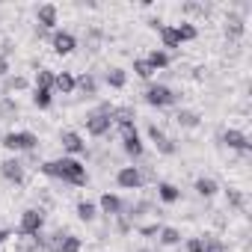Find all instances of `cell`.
Here are the masks:
<instances>
[{
  "label": "cell",
  "mask_w": 252,
  "mask_h": 252,
  "mask_svg": "<svg viewBox=\"0 0 252 252\" xmlns=\"http://www.w3.org/2000/svg\"><path fill=\"white\" fill-rule=\"evenodd\" d=\"M149 137H152V143H155V149H158L160 155H175V152H178L175 140H172V137H166V131H163V128H158V125H149Z\"/></svg>",
  "instance_id": "9"
},
{
  "label": "cell",
  "mask_w": 252,
  "mask_h": 252,
  "mask_svg": "<svg viewBox=\"0 0 252 252\" xmlns=\"http://www.w3.org/2000/svg\"><path fill=\"white\" fill-rule=\"evenodd\" d=\"M60 146H63L68 155H83V152H86V143H83V137H80L77 131H63V134H60Z\"/></svg>",
  "instance_id": "12"
},
{
  "label": "cell",
  "mask_w": 252,
  "mask_h": 252,
  "mask_svg": "<svg viewBox=\"0 0 252 252\" xmlns=\"http://www.w3.org/2000/svg\"><path fill=\"white\" fill-rule=\"evenodd\" d=\"M140 252H152V249H140Z\"/></svg>",
  "instance_id": "41"
},
{
  "label": "cell",
  "mask_w": 252,
  "mask_h": 252,
  "mask_svg": "<svg viewBox=\"0 0 252 252\" xmlns=\"http://www.w3.org/2000/svg\"><path fill=\"white\" fill-rule=\"evenodd\" d=\"M143 98H146V104H152V107H172V104H178V92L175 89H169L166 83H152L146 92H143Z\"/></svg>",
  "instance_id": "2"
},
{
  "label": "cell",
  "mask_w": 252,
  "mask_h": 252,
  "mask_svg": "<svg viewBox=\"0 0 252 252\" xmlns=\"http://www.w3.org/2000/svg\"><path fill=\"white\" fill-rule=\"evenodd\" d=\"M39 172H42V175H48V178H60V181H65V184H71V187H83V184L89 181L86 166H83L80 160H74V158L45 160V163L39 166Z\"/></svg>",
  "instance_id": "1"
},
{
  "label": "cell",
  "mask_w": 252,
  "mask_h": 252,
  "mask_svg": "<svg viewBox=\"0 0 252 252\" xmlns=\"http://www.w3.org/2000/svg\"><path fill=\"white\" fill-rule=\"evenodd\" d=\"M6 237H9V231H6V228H0V246L6 243Z\"/></svg>",
  "instance_id": "40"
},
{
  "label": "cell",
  "mask_w": 252,
  "mask_h": 252,
  "mask_svg": "<svg viewBox=\"0 0 252 252\" xmlns=\"http://www.w3.org/2000/svg\"><path fill=\"white\" fill-rule=\"evenodd\" d=\"M158 237H160L163 246H178V243H181V231L172 228V225H160V234H158Z\"/></svg>",
  "instance_id": "26"
},
{
  "label": "cell",
  "mask_w": 252,
  "mask_h": 252,
  "mask_svg": "<svg viewBox=\"0 0 252 252\" xmlns=\"http://www.w3.org/2000/svg\"><path fill=\"white\" fill-rule=\"evenodd\" d=\"M202 252H225V243L220 237H205L202 240Z\"/></svg>",
  "instance_id": "36"
},
{
  "label": "cell",
  "mask_w": 252,
  "mask_h": 252,
  "mask_svg": "<svg viewBox=\"0 0 252 252\" xmlns=\"http://www.w3.org/2000/svg\"><path fill=\"white\" fill-rule=\"evenodd\" d=\"M160 42H163V48H181V42H178V36H175V27H169V24H160Z\"/></svg>",
  "instance_id": "27"
},
{
  "label": "cell",
  "mask_w": 252,
  "mask_h": 252,
  "mask_svg": "<svg viewBox=\"0 0 252 252\" xmlns=\"http://www.w3.org/2000/svg\"><path fill=\"white\" fill-rule=\"evenodd\" d=\"M51 48H54V54L65 57V54H71V51L77 48V39H74L68 30H54V33H51Z\"/></svg>",
  "instance_id": "10"
},
{
  "label": "cell",
  "mask_w": 252,
  "mask_h": 252,
  "mask_svg": "<svg viewBox=\"0 0 252 252\" xmlns=\"http://www.w3.org/2000/svg\"><path fill=\"white\" fill-rule=\"evenodd\" d=\"M15 116H18V104H15L9 95H0V119L9 122V119H15Z\"/></svg>",
  "instance_id": "25"
},
{
  "label": "cell",
  "mask_w": 252,
  "mask_h": 252,
  "mask_svg": "<svg viewBox=\"0 0 252 252\" xmlns=\"http://www.w3.org/2000/svg\"><path fill=\"white\" fill-rule=\"evenodd\" d=\"M175 36H178V42H193V39L199 36V30H196L193 24H178V27H175Z\"/></svg>",
  "instance_id": "32"
},
{
  "label": "cell",
  "mask_w": 252,
  "mask_h": 252,
  "mask_svg": "<svg viewBox=\"0 0 252 252\" xmlns=\"http://www.w3.org/2000/svg\"><path fill=\"white\" fill-rule=\"evenodd\" d=\"M54 89L63 92V95H71L77 89V77L71 71H60V74H54Z\"/></svg>",
  "instance_id": "15"
},
{
  "label": "cell",
  "mask_w": 252,
  "mask_h": 252,
  "mask_svg": "<svg viewBox=\"0 0 252 252\" xmlns=\"http://www.w3.org/2000/svg\"><path fill=\"white\" fill-rule=\"evenodd\" d=\"M137 231H140L143 237H155V234H160V225H158V222H149V225H137Z\"/></svg>",
  "instance_id": "37"
},
{
  "label": "cell",
  "mask_w": 252,
  "mask_h": 252,
  "mask_svg": "<svg viewBox=\"0 0 252 252\" xmlns=\"http://www.w3.org/2000/svg\"><path fill=\"white\" fill-rule=\"evenodd\" d=\"M175 122L181 125V128H199V125H202V116H199L196 110H178Z\"/></svg>",
  "instance_id": "21"
},
{
  "label": "cell",
  "mask_w": 252,
  "mask_h": 252,
  "mask_svg": "<svg viewBox=\"0 0 252 252\" xmlns=\"http://www.w3.org/2000/svg\"><path fill=\"white\" fill-rule=\"evenodd\" d=\"M243 33H246V21H243V15L231 12V15L225 18V36H228V39H243Z\"/></svg>",
  "instance_id": "14"
},
{
  "label": "cell",
  "mask_w": 252,
  "mask_h": 252,
  "mask_svg": "<svg viewBox=\"0 0 252 252\" xmlns=\"http://www.w3.org/2000/svg\"><path fill=\"white\" fill-rule=\"evenodd\" d=\"M220 140H222V146H228L231 152H240V155H249V152H252V143H249V137H246L243 131L228 128V131L220 134Z\"/></svg>",
  "instance_id": "7"
},
{
  "label": "cell",
  "mask_w": 252,
  "mask_h": 252,
  "mask_svg": "<svg viewBox=\"0 0 252 252\" xmlns=\"http://www.w3.org/2000/svg\"><path fill=\"white\" fill-rule=\"evenodd\" d=\"M36 89H48V92H54V71L39 68V71H36Z\"/></svg>",
  "instance_id": "29"
},
{
  "label": "cell",
  "mask_w": 252,
  "mask_h": 252,
  "mask_svg": "<svg viewBox=\"0 0 252 252\" xmlns=\"http://www.w3.org/2000/svg\"><path fill=\"white\" fill-rule=\"evenodd\" d=\"M116 184L122 190H140L143 187V175H140V166H122L116 172Z\"/></svg>",
  "instance_id": "8"
},
{
  "label": "cell",
  "mask_w": 252,
  "mask_h": 252,
  "mask_svg": "<svg viewBox=\"0 0 252 252\" xmlns=\"http://www.w3.org/2000/svg\"><path fill=\"white\" fill-rule=\"evenodd\" d=\"M80 246H83V243H80L77 234H65L63 243H60V252H80Z\"/></svg>",
  "instance_id": "35"
},
{
  "label": "cell",
  "mask_w": 252,
  "mask_h": 252,
  "mask_svg": "<svg viewBox=\"0 0 252 252\" xmlns=\"http://www.w3.org/2000/svg\"><path fill=\"white\" fill-rule=\"evenodd\" d=\"M77 89H80L86 98H92V95H98V80H95L92 74H83V77H77Z\"/></svg>",
  "instance_id": "28"
},
{
  "label": "cell",
  "mask_w": 252,
  "mask_h": 252,
  "mask_svg": "<svg viewBox=\"0 0 252 252\" xmlns=\"http://www.w3.org/2000/svg\"><path fill=\"white\" fill-rule=\"evenodd\" d=\"M33 104H36L39 110H48V107L54 104V92H48V89H33Z\"/></svg>",
  "instance_id": "31"
},
{
  "label": "cell",
  "mask_w": 252,
  "mask_h": 252,
  "mask_svg": "<svg viewBox=\"0 0 252 252\" xmlns=\"http://www.w3.org/2000/svg\"><path fill=\"white\" fill-rule=\"evenodd\" d=\"M77 217H80L83 222H92V220L98 217V205L89 202V199H80V202H77Z\"/></svg>",
  "instance_id": "24"
},
{
  "label": "cell",
  "mask_w": 252,
  "mask_h": 252,
  "mask_svg": "<svg viewBox=\"0 0 252 252\" xmlns=\"http://www.w3.org/2000/svg\"><path fill=\"white\" fill-rule=\"evenodd\" d=\"M0 175H3L9 184H24V163L18 158H6L0 163Z\"/></svg>",
  "instance_id": "11"
},
{
  "label": "cell",
  "mask_w": 252,
  "mask_h": 252,
  "mask_svg": "<svg viewBox=\"0 0 252 252\" xmlns=\"http://www.w3.org/2000/svg\"><path fill=\"white\" fill-rule=\"evenodd\" d=\"M57 18H60V12H57L54 3H42V6L36 9V21H39L42 30H54V27H57Z\"/></svg>",
  "instance_id": "13"
},
{
  "label": "cell",
  "mask_w": 252,
  "mask_h": 252,
  "mask_svg": "<svg viewBox=\"0 0 252 252\" xmlns=\"http://www.w3.org/2000/svg\"><path fill=\"white\" fill-rule=\"evenodd\" d=\"M104 80H107V86H113V89H125V83H128V71L119 68V65H113V68L104 74Z\"/></svg>",
  "instance_id": "19"
},
{
  "label": "cell",
  "mask_w": 252,
  "mask_h": 252,
  "mask_svg": "<svg viewBox=\"0 0 252 252\" xmlns=\"http://www.w3.org/2000/svg\"><path fill=\"white\" fill-rule=\"evenodd\" d=\"M3 149L9 152H36L39 149V137L33 131H15L3 137Z\"/></svg>",
  "instance_id": "4"
},
{
  "label": "cell",
  "mask_w": 252,
  "mask_h": 252,
  "mask_svg": "<svg viewBox=\"0 0 252 252\" xmlns=\"http://www.w3.org/2000/svg\"><path fill=\"white\" fill-rule=\"evenodd\" d=\"M134 74H137V77H143V80H149V77L155 74V68H152V65H149V60L143 57V60H134Z\"/></svg>",
  "instance_id": "33"
},
{
  "label": "cell",
  "mask_w": 252,
  "mask_h": 252,
  "mask_svg": "<svg viewBox=\"0 0 252 252\" xmlns=\"http://www.w3.org/2000/svg\"><path fill=\"white\" fill-rule=\"evenodd\" d=\"M42 228H45V211H42V208H27V211L21 214L18 234H21V237H36V234H42Z\"/></svg>",
  "instance_id": "3"
},
{
  "label": "cell",
  "mask_w": 252,
  "mask_h": 252,
  "mask_svg": "<svg viewBox=\"0 0 252 252\" xmlns=\"http://www.w3.org/2000/svg\"><path fill=\"white\" fill-rule=\"evenodd\" d=\"M134 119H137V113H134V107H113V125H134Z\"/></svg>",
  "instance_id": "20"
},
{
  "label": "cell",
  "mask_w": 252,
  "mask_h": 252,
  "mask_svg": "<svg viewBox=\"0 0 252 252\" xmlns=\"http://www.w3.org/2000/svg\"><path fill=\"white\" fill-rule=\"evenodd\" d=\"M158 196H160L166 205H172V202L181 199V190H178L175 184H169V181H160V184H158Z\"/></svg>",
  "instance_id": "23"
},
{
  "label": "cell",
  "mask_w": 252,
  "mask_h": 252,
  "mask_svg": "<svg viewBox=\"0 0 252 252\" xmlns=\"http://www.w3.org/2000/svg\"><path fill=\"white\" fill-rule=\"evenodd\" d=\"M119 131H122V149H125V155H131V158H143L146 146H143V140H140V134H137L134 125H122Z\"/></svg>",
  "instance_id": "5"
},
{
  "label": "cell",
  "mask_w": 252,
  "mask_h": 252,
  "mask_svg": "<svg viewBox=\"0 0 252 252\" xmlns=\"http://www.w3.org/2000/svg\"><path fill=\"white\" fill-rule=\"evenodd\" d=\"M39 237V246L45 249V252H60V243H63V237H65V231L60 228V231H51V234H36Z\"/></svg>",
  "instance_id": "17"
},
{
  "label": "cell",
  "mask_w": 252,
  "mask_h": 252,
  "mask_svg": "<svg viewBox=\"0 0 252 252\" xmlns=\"http://www.w3.org/2000/svg\"><path fill=\"white\" fill-rule=\"evenodd\" d=\"M225 199H228V205H231V208H237V211H243V208H246L243 193H240V190H234V187H228V190H225Z\"/></svg>",
  "instance_id": "34"
},
{
  "label": "cell",
  "mask_w": 252,
  "mask_h": 252,
  "mask_svg": "<svg viewBox=\"0 0 252 252\" xmlns=\"http://www.w3.org/2000/svg\"><path fill=\"white\" fill-rule=\"evenodd\" d=\"M6 77H9V60L0 57V80H6Z\"/></svg>",
  "instance_id": "39"
},
{
  "label": "cell",
  "mask_w": 252,
  "mask_h": 252,
  "mask_svg": "<svg viewBox=\"0 0 252 252\" xmlns=\"http://www.w3.org/2000/svg\"><path fill=\"white\" fill-rule=\"evenodd\" d=\"M98 208H101V214L116 217V214H122V199H119L116 193H104V196H101V202H98Z\"/></svg>",
  "instance_id": "16"
},
{
  "label": "cell",
  "mask_w": 252,
  "mask_h": 252,
  "mask_svg": "<svg viewBox=\"0 0 252 252\" xmlns=\"http://www.w3.org/2000/svg\"><path fill=\"white\" fill-rule=\"evenodd\" d=\"M86 131L92 134V137H104V134H110L113 131V113H89L86 116Z\"/></svg>",
  "instance_id": "6"
},
{
  "label": "cell",
  "mask_w": 252,
  "mask_h": 252,
  "mask_svg": "<svg viewBox=\"0 0 252 252\" xmlns=\"http://www.w3.org/2000/svg\"><path fill=\"white\" fill-rule=\"evenodd\" d=\"M184 246H187V252H202V237H190Z\"/></svg>",
  "instance_id": "38"
},
{
  "label": "cell",
  "mask_w": 252,
  "mask_h": 252,
  "mask_svg": "<svg viewBox=\"0 0 252 252\" xmlns=\"http://www.w3.org/2000/svg\"><path fill=\"white\" fill-rule=\"evenodd\" d=\"M149 65L155 68V71H163V68H169V63H172V57H169V51H163V48H155L149 57Z\"/></svg>",
  "instance_id": "18"
},
{
  "label": "cell",
  "mask_w": 252,
  "mask_h": 252,
  "mask_svg": "<svg viewBox=\"0 0 252 252\" xmlns=\"http://www.w3.org/2000/svg\"><path fill=\"white\" fill-rule=\"evenodd\" d=\"M30 83H27V77H21V74H15V77H6L3 80V95L6 92H21V89H27Z\"/></svg>",
  "instance_id": "30"
},
{
  "label": "cell",
  "mask_w": 252,
  "mask_h": 252,
  "mask_svg": "<svg viewBox=\"0 0 252 252\" xmlns=\"http://www.w3.org/2000/svg\"><path fill=\"white\" fill-rule=\"evenodd\" d=\"M217 181L214 178H208V175H202V178H196V193L202 196V199H211V196H217Z\"/></svg>",
  "instance_id": "22"
}]
</instances>
